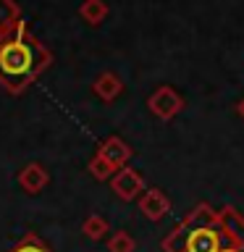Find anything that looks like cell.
<instances>
[{"label":"cell","instance_id":"ba28073f","mask_svg":"<svg viewBox=\"0 0 244 252\" xmlns=\"http://www.w3.org/2000/svg\"><path fill=\"white\" fill-rule=\"evenodd\" d=\"M121 90H123V82L118 79L116 74H110V71H105V74H100L97 76V82H94V92L100 94L102 100H116L118 94H121Z\"/></svg>","mask_w":244,"mask_h":252},{"label":"cell","instance_id":"9a60e30c","mask_svg":"<svg viewBox=\"0 0 244 252\" xmlns=\"http://www.w3.org/2000/svg\"><path fill=\"white\" fill-rule=\"evenodd\" d=\"M236 110H239V116H242V118H244V100H242V102H239V105H236Z\"/></svg>","mask_w":244,"mask_h":252},{"label":"cell","instance_id":"277c9868","mask_svg":"<svg viewBox=\"0 0 244 252\" xmlns=\"http://www.w3.org/2000/svg\"><path fill=\"white\" fill-rule=\"evenodd\" d=\"M184 250L186 252H220V236H218V231H213V228L200 226L186 236Z\"/></svg>","mask_w":244,"mask_h":252},{"label":"cell","instance_id":"7c38bea8","mask_svg":"<svg viewBox=\"0 0 244 252\" xmlns=\"http://www.w3.org/2000/svg\"><path fill=\"white\" fill-rule=\"evenodd\" d=\"M108 250L110 252H134V239L126 231H118L113 239L108 242Z\"/></svg>","mask_w":244,"mask_h":252},{"label":"cell","instance_id":"30bf717a","mask_svg":"<svg viewBox=\"0 0 244 252\" xmlns=\"http://www.w3.org/2000/svg\"><path fill=\"white\" fill-rule=\"evenodd\" d=\"M79 13H82V19L87 24H102L108 16V5H105V0H84Z\"/></svg>","mask_w":244,"mask_h":252},{"label":"cell","instance_id":"2e32d148","mask_svg":"<svg viewBox=\"0 0 244 252\" xmlns=\"http://www.w3.org/2000/svg\"><path fill=\"white\" fill-rule=\"evenodd\" d=\"M220 252H239V250H220Z\"/></svg>","mask_w":244,"mask_h":252},{"label":"cell","instance_id":"8992f818","mask_svg":"<svg viewBox=\"0 0 244 252\" xmlns=\"http://www.w3.org/2000/svg\"><path fill=\"white\" fill-rule=\"evenodd\" d=\"M100 155L105 158V160L113 165V168H123L126 163H129V158H131V147L126 145L123 139H118V137H110L102 142V147H100Z\"/></svg>","mask_w":244,"mask_h":252},{"label":"cell","instance_id":"6da1fadb","mask_svg":"<svg viewBox=\"0 0 244 252\" xmlns=\"http://www.w3.org/2000/svg\"><path fill=\"white\" fill-rule=\"evenodd\" d=\"M47 63H50V53L34 37H27V39L0 37V82L8 90H11L13 79H19L16 92H21L29 82H34L47 68Z\"/></svg>","mask_w":244,"mask_h":252},{"label":"cell","instance_id":"52a82bcc","mask_svg":"<svg viewBox=\"0 0 244 252\" xmlns=\"http://www.w3.org/2000/svg\"><path fill=\"white\" fill-rule=\"evenodd\" d=\"M19 184H21L24 189H27V192H31V194L42 192L45 184H47V171H45L39 163H29V165H24L21 173H19Z\"/></svg>","mask_w":244,"mask_h":252},{"label":"cell","instance_id":"9c48e42d","mask_svg":"<svg viewBox=\"0 0 244 252\" xmlns=\"http://www.w3.org/2000/svg\"><path fill=\"white\" fill-rule=\"evenodd\" d=\"M21 21L19 5L13 0H0V37H8L13 32V27Z\"/></svg>","mask_w":244,"mask_h":252},{"label":"cell","instance_id":"3957f363","mask_svg":"<svg viewBox=\"0 0 244 252\" xmlns=\"http://www.w3.org/2000/svg\"><path fill=\"white\" fill-rule=\"evenodd\" d=\"M142 189H145V181H142V176L134 168L123 165V168L116 171V176H113V192L121 197V200H134V197H139Z\"/></svg>","mask_w":244,"mask_h":252},{"label":"cell","instance_id":"5b68a950","mask_svg":"<svg viewBox=\"0 0 244 252\" xmlns=\"http://www.w3.org/2000/svg\"><path fill=\"white\" fill-rule=\"evenodd\" d=\"M139 210L145 213L150 220H160L165 213L171 210V202L160 189H147V192L139 197Z\"/></svg>","mask_w":244,"mask_h":252},{"label":"cell","instance_id":"8fae6325","mask_svg":"<svg viewBox=\"0 0 244 252\" xmlns=\"http://www.w3.org/2000/svg\"><path fill=\"white\" fill-rule=\"evenodd\" d=\"M82 231L90 236V239H100V236L108 231V223H105V218H100V216H90L84 220Z\"/></svg>","mask_w":244,"mask_h":252},{"label":"cell","instance_id":"5bb4252c","mask_svg":"<svg viewBox=\"0 0 244 252\" xmlns=\"http://www.w3.org/2000/svg\"><path fill=\"white\" fill-rule=\"evenodd\" d=\"M13 252H47V250H45L42 244H39V242L34 239V236H27V239H24V242H21Z\"/></svg>","mask_w":244,"mask_h":252},{"label":"cell","instance_id":"4fadbf2b","mask_svg":"<svg viewBox=\"0 0 244 252\" xmlns=\"http://www.w3.org/2000/svg\"><path fill=\"white\" fill-rule=\"evenodd\" d=\"M90 173H92L94 179H108L110 173H116V168H113V165H110L102 155H97V158L90 163Z\"/></svg>","mask_w":244,"mask_h":252},{"label":"cell","instance_id":"7a4b0ae2","mask_svg":"<svg viewBox=\"0 0 244 252\" xmlns=\"http://www.w3.org/2000/svg\"><path fill=\"white\" fill-rule=\"evenodd\" d=\"M181 108H184V100H181L171 87H160V90L150 97V110H152L157 118H163V121L173 118Z\"/></svg>","mask_w":244,"mask_h":252}]
</instances>
